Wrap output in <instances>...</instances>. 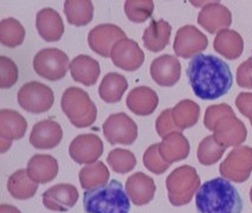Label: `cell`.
I'll list each match as a JSON object with an SVG mask.
<instances>
[{
    "mask_svg": "<svg viewBox=\"0 0 252 213\" xmlns=\"http://www.w3.org/2000/svg\"><path fill=\"white\" fill-rule=\"evenodd\" d=\"M187 77L193 92L204 101L218 100L232 88L233 76L230 66L221 58L199 54L191 60Z\"/></svg>",
    "mask_w": 252,
    "mask_h": 213,
    "instance_id": "cell-1",
    "label": "cell"
},
{
    "mask_svg": "<svg viewBox=\"0 0 252 213\" xmlns=\"http://www.w3.org/2000/svg\"><path fill=\"white\" fill-rule=\"evenodd\" d=\"M195 207L198 213H242L243 200L227 179L215 178L199 187Z\"/></svg>",
    "mask_w": 252,
    "mask_h": 213,
    "instance_id": "cell-2",
    "label": "cell"
},
{
    "mask_svg": "<svg viewBox=\"0 0 252 213\" xmlns=\"http://www.w3.org/2000/svg\"><path fill=\"white\" fill-rule=\"evenodd\" d=\"M83 210L84 213H129L130 199L122 183L111 180L84 192Z\"/></svg>",
    "mask_w": 252,
    "mask_h": 213,
    "instance_id": "cell-3",
    "label": "cell"
},
{
    "mask_svg": "<svg viewBox=\"0 0 252 213\" xmlns=\"http://www.w3.org/2000/svg\"><path fill=\"white\" fill-rule=\"evenodd\" d=\"M61 107L76 128H87L95 123L97 108L86 90L70 87L63 92Z\"/></svg>",
    "mask_w": 252,
    "mask_h": 213,
    "instance_id": "cell-4",
    "label": "cell"
},
{
    "mask_svg": "<svg viewBox=\"0 0 252 213\" xmlns=\"http://www.w3.org/2000/svg\"><path fill=\"white\" fill-rule=\"evenodd\" d=\"M200 186V178L194 167L184 165L175 168L166 179L169 203L173 206L187 205L191 203Z\"/></svg>",
    "mask_w": 252,
    "mask_h": 213,
    "instance_id": "cell-5",
    "label": "cell"
},
{
    "mask_svg": "<svg viewBox=\"0 0 252 213\" xmlns=\"http://www.w3.org/2000/svg\"><path fill=\"white\" fill-rule=\"evenodd\" d=\"M70 61L68 55L56 48L43 49L33 58V69L45 80L56 82L65 77Z\"/></svg>",
    "mask_w": 252,
    "mask_h": 213,
    "instance_id": "cell-6",
    "label": "cell"
},
{
    "mask_svg": "<svg viewBox=\"0 0 252 213\" xmlns=\"http://www.w3.org/2000/svg\"><path fill=\"white\" fill-rule=\"evenodd\" d=\"M55 102L52 89L40 82L25 83L18 91V103L23 109L32 114L46 113Z\"/></svg>",
    "mask_w": 252,
    "mask_h": 213,
    "instance_id": "cell-7",
    "label": "cell"
},
{
    "mask_svg": "<svg viewBox=\"0 0 252 213\" xmlns=\"http://www.w3.org/2000/svg\"><path fill=\"white\" fill-rule=\"evenodd\" d=\"M219 172L225 179L233 183H244L252 172V148L248 146L234 147L220 163Z\"/></svg>",
    "mask_w": 252,
    "mask_h": 213,
    "instance_id": "cell-8",
    "label": "cell"
},
{
    "mask_svg": "<svg viewBox=\"0 0 252 213\" xmlns=\"http://www.w3.org/2000/svg\"><path fill=\"white\" fill-rule=\"evenodd\" d=\"M104 138L110 145H133L137 139V125L126 113H116L103 123Z\"/></svg>",
    "mask_w": 252,
    "mask_h": 213,
    "instance_id": "cell-9",
    "label": "cell"
},
{
    "mask_svg": "<svg viewBox=\"0 0 252 213\" xmlns=\"http://www.w3.org/2000/svg\"><path fill=\"white\" fill-rule=\"evenodd\" d=\"M127 38L126 32L114 24H99L92 29L88 34L90 49L99 56L108 58L110 52L120 40Z\"/></svg>",
    "mask_w": 252,
    "mask_h": 213,
    "instance_id": "cell-10",
    "label": "cell"
},
{
    "mask_svg": "<svg viewBox=\"0 0 252 213\" xmlns=\"http://www.w3.org/2000/svg\"><path fill=\"white\" fill-rule=\"evenodd\" d=\"M209 39L199 29L193 25L180 28L175 34L173 49L177 56L181 58H191L197 56L199 52L206 50Z\"/></svg>",
    "mask_w": 252,
    "mask_h": 213,
    "instance_id": "cell-11",
    "label": "cell"
},
{
    "mask_svg": "<svg viewBox=\"0 0 252 213\" xmlns=\"http://www.w3.org/2000/svg\"><path fill=\"white\" fill-rule=\"evenodd\" d=\"M103 154V142L95 134H81L69 146V155L78 165L97 162Z\"/></svg>",
    "mask_w": 252,
    "mask_h": 213,
    "instance_id": "cell-12",
    "label": "cell"
},
{
    "mask_svg": "<svg viewBox=\"0 0 252 213\" xmlns=\"http://www.w3.org/2000/svg\"><path fill=\"white\" fill-rule=\"evenodd\" d=\"M213 136L224 147H239L246 140L248 130L236 114H230L217 122L213 128Z\"/></svg>",
    "mask_w": 252,
    "mask_h": 213,
    "instance_id": "cell-13",
    "label": "cell"
},
{
    "mask_svg": "<svg viewBox=\"0 0 252 213\" xmlns=\"http://www.w3.org/2000/svg\"><path fill=\"white\" fill-rule=\"evenodd\" d=\"M114 65L125 71H136L145 62V54L135 40L125 38L114 46L110 52Z\"/></svg>",
    "mask_w": 252,
    "mask_h": 213,
    "instance_id": "cell-14",
    "label": "cell"
},
{
    "mask_svg": "<svg viewBox=\"0 0 252 213\" xmlns=\"http://www.w3.org/2000/svg\"><path fill=\"white\" fill-rule=\"evenodd\" d=\"M80 194L71 183H58L46 189L43 193V204L45 209L56 212H66L78 201Z\"/></svg>",
    "mask_w": 252,
    "mask_h": 213,
    "instance_id": "cell-15",
    "label": "cell"
},
{
    "mask_svg": "<svg viewBox=\"0 0 252 213\" xmlns=\"http://www.w3.org/2000/svg\"><path fill=\"white\" fill-rule=\"evenodd\" d=\"M198 24L209 33L227 30L232 24V14L226 6L220 2H210L201 8L198 14Z\"/></svg>",
    "mask_w": 252,
    "mask_h": 213,
    "instance_id": "cell-16",
    "label": "cell"
},
{
    "mask_svg": "<svg viewBox=\"0 0 252 213\" xmlns=\"http://www.w3.org/2000/svg\"><path fill=\"white\" fill-rule=\"evenodd\" d=\"M63 129L54 120H43L37 122L30 134V144L37 150H52L61 144Z\"/></svg>",
    "mask_w": 252,
    "mask_h": 213,
    "instance_id": "cell-17",
    "label": "cell"
},
{
    "mask_svg": "<svg viewBox=\"0 0 252 213\" xmlns=\"http://www.w3.org/2000/svg\"><path fill=\"white\" fill-rule=\"evenodd\" d=\"M151 76L161 87H173L180 80L181 64L175 56L162 55L152 62Z\"/></svg>",
    "mask_w": 252,
    "mask_h": 213,
    "instance_id": "cell-18",
    "label": "cell"
},
{
    "mask_svg": "<svg viewBox=\"0 0 252 213\" xmlns=\"http://www.w3.org/2000/svg\"><path fill=\"white\" fill-rule=\"evenodd\" d=\"M157 186L154 180L142 172L130 176L126 182V193L136 206L147 205L153 200Z\"/></svg>",
    "mask_w": 252,
    "mask_h": 213,
    "instance_id": "cell-19",
    "label": "cell"
},
{
    "mask_svg": "<svg viewBox=\"0 0 252 213\" xmlns=\"http://www.w3.org/2000/svg\"><path fill=\"white\" fill-rule=\"evenodd\" d=\"M36 28L39 36L46 42H57L64 33L63 19L54 8H43L36 16Z\"/></svg>",
    "mask_w": 252,
    "mask_h": 213,
    "instance_id": "cell-20",
    "label": "cell"
},
{
    "mask_svg": "<svg viewBox=\"0 0 252 213\" xmlns=\"http://www.w3.org/2000/svg\"><path fill=\"white\" fill-rule=\"evenodd\" d=\"M58 161L49 154H36L29 160L28 171L29 176L34 183H48L55 179L58 174Z\"/></svg>",
    "mask_w": 252,
    "mask_h": 213,
    "instance_id": "cell-21",
    "label": "cell"
},
{
    "mask_svg": "<svg viewBox=\"0 0 252 213\" xmlns=\"http://www.w3.org/2000/svg\"><path fill=\"white\" fill-rule=\"evenodd\" d=\"M127 107L139 116L153 114L159 104V96L149 87H136L127 96Z\"/></svg>",
    "mask_w": 252,
    "mask_h": 213,
    "instance_id": "cell-22",
    "label": "cell"
},
{
    "mask_svg": "<svg viewBox=\"0 0 252 213\" xmlns=\"http://www.w3.org/2000/svg\"><path fill=\"white\" fill-rule=\"evenodd\" d=\"M70 74L74 81L86 87H92L96 83L101 74L99 64L88 55H80L70 62Z\"/></svg>",
    "mask_w": 252,
    "mask_h": 213,
    "instance_id": "cell-23",
    "label": "cell"
},
{
    "mask_svg": "<svg viewBox=\"0 0 252 213\" xmlns=\"http://www.w3.org/2000/svg\"><path fill=\"white\" fill-rule=\"evenodd\" d=\"M189 142L181 133H172L159 144V153L167 163L181 161L189 155Z\"/></svg>",
    "mask_w": 252,
    "mask_h": 213,
    "instance_id": "cell-24",
    "label": "cell"
},
{
    "mask_svg": "<svg viewBox=\"0 0 252 213\" xmlns=\"http://www.w3.org/2000/svg\"><path fill=\"white\" fill-rule=\"evenodd\" d=\"M172 26L165 19H152L151 24L143 32V45L152 52H160L168 45Z\"/></svg>",
    "mask_w": 252,
    "mask_h": 213,
    "instance_id": "cell-25",
    "label": "cell"
},
{
    "mask_svg": "<svg viewBox=\"0 0 252 213\" xmlns=\"http://www.w3.org/2000/svg\"><path fill=\"white\" fill-rule=\"evenodd\" d=\"M28 122L22 114L12 109L0 110V139L12 142L24 138Z\"/></svg>",
    "mask_w": 252,
    "mask_h": 213,
    "instance_id": "cell-26",
    "label": "cell"
},
{
    "mask_svg": "<svg viewBox=\"0 0 252 213\" xmlns=\"http://www.w3.org/2000/svg\"><path fill=\"white\" fill-rule=\"evenodd\" d=\"M213 48L226 60L233 61L242 56L244 50V40L238 32L227 29L217 33Z\"/></svg>",
    "mask_w": 252,
    "mask_h": 213,
    "instance_id": "cell-27",
    "label": "cell"
},
{
    "mask_svg": "<svg viewBox=\"0 0 252 213\" xmlns=\"http://www.w3.org/2000/svg\"><path fill=\"white\" fill-rule=\"evenodd\" d=\"M128 89L127 78L117 72H109L103 77L98 88L99 97L107 103H117Z\"/></svg>",
    "mask_w": 252,
    "mask_h": 213,
    "instance_id": "cell-28",
    "label": "cell"
},
{
    "mask_svg": "<svg viewBox=\"0 0 252 213\" xmlns=\"http://www.w3.org/2000/svg\"><path fill=\"white\" fill-rule=\"evenodd\" d=\"M38 183L29 176L26 169H18L7 180V191L14 199L28 200L34 197Z\"/></svg>",
    "mask_w": 252,
    "mask_h": 213,
    "instance_id": "cell-29",
    "label": "cell"
},
{
    "mask_svg": "<svg viewBox=\"0 0 252 213\" xmlns=\"http://www.w3.org/2000/svg\"><path fill=\"white\" fill-rule=\"evenodd\" d=\"M64 13L70 25L86 26L94 18V5L90 0H66Z\"/></svg>",
    "mask_w": 252,
    "mask_h": 213,
    "instance_id": "cell-30",
    "label": "cell"
},
{
    "mask_svg": "<svg viewBox=\"0 0 252 213\" xmlns=\"http://www.w3.org/2000/svg\"><path fill=\"white\" fill-rule=\"evenodd\" d=\"M200 116V107L191 100H183L172 108L173 121L179 129L183 130L197 124Z\"/></svg>",
    "mask_w": 252,
    "mask_h": 213,
    "instance_id": "cell-31",
    "label": "cell"
},
{
    "mask_svg": "<svg viewBox=\"0 0 252 213\" xmlns=\"http://www.w3.org/2000/svg\"><path fill=\"white\" fill-rule=\"evenodd\" d=\"M109 169L102 161L87 165L80 171V183L84 191L105 185L109 182Z\"/></svg>",
    "mask_w": 252,
    "mask_h": 213,
    "instance_id": "cell-32",
    "label": "cell"
},
{
    "mask_svg": "<svg viewBox=\"0 0 252 213\" xmlns=\"http://www.w3.org/2000/svg\"><path fill=\"white\" fill-rule=\"evenodd\" d=\"M25 39V29L19 20L6 18L0 22V43L7 48H17Z\"/></svg>",
    "mask_w": 252,
    "mask_h": 213,
    "instance_id": "cell-33",
    "label": "cell"
},
{
    "mask_svg": "<svg viewBox=\"0 0 252 213\" xmlns=\"http://www.w3.org/2000/svg\"><path fill=\"white\" fill-rule=\"evenodd\" d=\"M226 147L219 145L216 141L215 136L209 135L206 138L201 140L199 144L197 157L198 161L204 166H212L216 162H218L221 159L222 154H224Z\"/></svg>",
    "mask_w": 252,
    "mask_h": 213,
    "instance_id": "cell-34",
    "label": "cell"
},
{
    "mask_svg": "<svg viewBox=\"0 0 252 213\" xmlns=\"http://www.w3.org/2000/svg\"><path fill=\"white\" fill-rule=\"evenodd\" d=\"M107 162L115 173L126 174L133 171L136 166V156L133 152L122 148L110 151L107 156Z\"/></svg>",
    "mask_w": 252,
    "mask_h": 213,
    "instance_id": "cell-35",
    "label": "cell"
},
{
    "mask_svg": "<svg viewBox=\"0 0 252 213\" xmlns=\"http://www.w3.org/2000/svg\"><path fill=\"white\" fill-rule=\"evenodd\" d=\"M154 2L152 0H128L125 2V12L130 22L140 23L146 22L153 14Z\"/></svg>",
    "mask_w": 252,
    "mask_h": 213,
    "instance_id": "cell-36",
    "label": "cell"
},
{
    "mask_svg": "<svg viewBox=\"0 0 252 213\" xmlns=\"http://www.w3.org/2000/svg\"><path fill=\"white\" fill-rule=\"evenodd\" d=\"M143 165L149 172L154 174H162L169 168V163L162 159L159 153V144H154L146 150L143 154Z\"/></svg>",
    "mask_w": 252,
    "mask_h": 213,
    "instance_id": "cell-37",
    "label": "cell"
},
{
    "mask_svg": "<svg viewBox=\"0 0 252 213\" xmlns=\"http://www.w3.org/2000/svg\"><path fill=\"white\" fill-rule=\"evenodd\" d=\"M19 71L17 64L6 56L0 57V88L7 89L17 83Z\"/></svg>",
    "mask_w": 252,
    "mask_h": 213,
    "instance_id": "cell-38",
    "label": "cell"
},
{
    "mask_svg": "<svg viewBox=\"0 0 252 213\" xmlns=\"http://www.w3.org/2000/svg\"><path fill=\"white\" fill-rule=\"evenodd\" d=\"M230 114H234L233 109L226 103H220V104H213V106H210L206 109V113H205L204 118V124L205 127L209 130H212L217 122L219 121L224 116L230 115Z\"/></svg>",
    "mask_w": 252,
    "mask_h": 213,
    "instance_id": "cell-39",
    "label": "cell"
},
{
    "mask_svg": "<svg viewBox=\"0 0 252 213\" xmlns=\"http://www.w3.org/2000/svg\"><path fill=\"white\" fill-rule=\"evenodd\" d=\"M157 132L161 138L169 135L172 133H181V130L175 125L172 118V109H166L158 116L157 122H155Z\"/></svg>",
    "mask_w": 252,
    "mask_h": 213,
    "instance_id": "cell-40",
    "label": "cell"
},
{
    "mask_svg": "<svg viewBox=\"0 0 252 213\" xmlns=\"http://www.w3.org/2000/svg\"><path fill=\"white\" fill-rule=\"evenodd\" d=\"M237 84L242 88L252 89V57L248 58L237 69Z\"/></svg>",
    "mask_w": 252,
    "mask_h": 213,
    "instance_id": "cell-41",
    "label": "cell"
},
{
    "mask_svg": "<svg viewBox=\"0 0 252 213\" xmlns=\"http://www.w3.org/2000/svg\"><path fill=\"white\" fill-rule=\"evenodd\" d=\"M236 106L240 114L252 120V92H240L236 98Z\"/></svg>",
    "mask_w": 252,
    "mask_h": 213,
    "instance_id": "cell-42",
    "label": "cell"
},
{
    "mask_svg": "<svg viewBox=\"0 0 252 213\" xmlns=\"http://www.w3.org/2000/svg\"><path fill=\"white\" fill-rule=\"evenodd\" d=\"M0 213H22L19 211V209H17L16 206L7 205V204H1L0 205Z\"/></svg>",
    "mask_w": 252,
    "mask_h": 213,
    "instance_id": "cell-43",
    "label": "cell"
},
{
    "mask_svg": "<svg viewBox=\"0 0 252 213\" xmlns=\"http://www.w3.org/2000/svg\"><path fill=\"white\" fill-rule=\"evenodd\" d=\"M250 200H251V203H252V187L250 189Z\"/></svg>",
    "mask_w": 252,
    "mask_h": 213,
    "instance_id": "cell-44",
    "label": "cell"
},
{
    "mask_svg": "<svg viewBox=\"0 0 252 213\" xmlns=\"http://www.w3.org/2000/svg\"><path fill=\"white\" fill-rule=\"evenodd\" d=\"M250 123H251V125H252V120H250Z\"/></svg>",
    "mask_w": 252,
    "mask_h": 213,
    "instance_id": "cell-45",
    "label": "cell"
}]
</instances>
